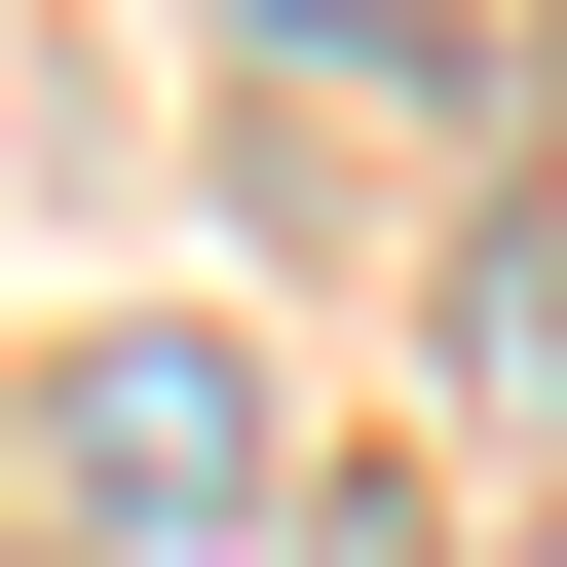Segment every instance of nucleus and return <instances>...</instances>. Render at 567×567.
I'll return each mask as SVG.
<instances>
[{
	"mask_svg": "<svg viewBox=\"0 0 567 567\" xmlns=\"http://www.w3.org/2000/svg\"><path fill=\"white\" fill-rule=\"evenodd\" d=\"M265 492H303V454H265L227 341H76V379H39V529H76V567H265Z\"/></svg>",
	"mask_w": 567,
	"mask_h": 567,
	"instance_id": "nucleus-1",
	"label": "nucleus"
}]
</instances>
